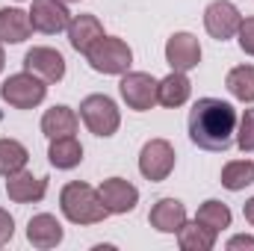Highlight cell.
<instances>
[{
    "label": "cell",
    "instance_id": "ffe728a7",
    "mask_svg": "<svg viewBox=\"0 0 254 251\" xmlns=\"http://www.w3.org/2000/svg\"><path fill=\"white\" fill-rule=\"evenodd\" d=\"M48 157H51V166H57V169H74V166H80V160H83V145H80L74 136L51 139Z\"/></svg>",
    "mask_w": 254,
    "mask_h": 251
},
{
    "label": "cell",
    "instance_id": "44dd1931",
    "mask_svg": "<svg viewBox=\"0 0 254 251\" xmlns=\"http://www.w3.org/2000/svg\"><path fill=\"white\" fill-rule=\"evenodd\" d=\"M216 231L198 225V222H184V228L178 231V243L184 251H210L216 246Z\"/></svg>",
    "mask_w": 254,
    "mask_h": 251
},
{
    "label": "cell",
    "instance_id": "8fae6325",
    "mask_svg": "<svg viewBox=\"0 0 254 251\" xmlns=\"http://www.w3.org/2000/svg\"><path fill=\"white\" fill-rule=\"evenodd\" d=\"M166 63L172 71H192L201 63V45L192 33H175L166 42Z\"/></svg>",
    "mask_w": 254,
    "mask_h": 251
},
{
    "label": "cell",
    "instance_id": "4fadbf2b",
    "mask_svg": "<svg viewBox=\"0 0 254 251\" xmlns=\"http://www.w3.org/2000/svg\"><path fill=\"white\" fill-rule=\"evenodd\" d=\"M48 192V178H33V172H15L6 178V195L15 204H30V201H42Z\"/></svg>",
    "mask_w": 254,
    "mask_h": 251
},
{
    "label": "cell",
    "instance_id": "9c48e42d",
    "mask_svg": "<svg viewBox=\"0 0 254 251\" xmlns=\"http://www.w3.org/2000/svg\"><path fill=\"white\" fill-rule=\"evenodd\" d=\"M30 24L33 30L45 33V36H54V33H63L71 24V12L63 0H33V9H30Z\"/></svg>",
    "mask_w": 254,
    "mask_h": 251
},
{
    "label": "cell",
    "instance_id": "5b68a950",
    "mask_svg": "<svg viewBox=\"0 0 254 251\" xmlns=\"http://www.w3.org/2000/svg\"><path fill=\"white\" fill-rule=\"evenodd\" d=\"M80 119H83V125L89 127L95 136H113L119 125H122V116H119V107H116V101L113 98H107V95H89V98H83V104H80Z\"/></svg>",
    "mask_w": 254,
    "mask_h": 251
},
{
    "label": "cell",
    "instance_id": "f546056e",
    "mask_svg": "<svg viewBox=\"0 0 254 251\" xmlns=\"http://www.w3.org/2000/svg\"><path fill=\"white\" fill-rule=\"evenodd\" d=\"M243 213H246V219H249V222L254 225V198H252V201H246V207H243Z\"/></svg>",
    "mask_w": 254,
    "mask_h": 251
},
{
    "label": "cell",
    "instance_id": "7a4b0ae2",
    "mask_svg": "<svg viewBox=\"0 0 254 251\" xmlns=\"http://www.w3.org/2000/svg\"><path fill=\"white\" fill-rule=\"evenodd\" d=\"M60 207H63L65 219L74 225H98L110 216V210L101 201V192L92 189L89 184H80V181H71L63 187Z\"/></svg>",
    "mask_w": 254,
    "mask_h": 251
},
{
    "label": "cell",
    "instance_id": "9a60e30c",
    "mask_svg": "<svg viewBox=\"0 0 254 251\" xmlns=\"http://www.w3.org/2000/svg\"><path fill=\"white\" fill-rule=\"evenodd\" d=\"M98 39H104V24L95 15H77V18H71V24H68V42H71V48L77 54H89Z\"/></svg>",
    "mask_w": 254,
    "mask_h": 251
},
{
    "label": "cell",
    "instance_id": "5bb4252c",
    "mask_svg": "<svg viewBox=\"0 0 254 251\" xmlns=\"http://www.w3.org/2000/svg\"><path fill=\"white\" fill-rule=\"evenodd\" d=\"M151 228H157L160 234H178L187 222V207L178 201V198H160L154 207H151V216H148Z\"/></svg>",
    "mask_w": 254,
    "mask_h": 251
},
{
    "label": "cell",
    "instance_id": "52a82bcc",
    "mask_svg": "<svg viewBox=\"0 0 254 251\" xmlns=\"http://www.w3.org/2000/svg\"><path fill=\"white\" fill-rule=\"evenodd\" d=\"M175 169V148L172 142L166 139H151L145 142L142 154H139V172L148 178V181H166Z\"/></svg>",
    "mask_w": 254,
    "mask_h": 251
},
{
    "label": "cell",
    "instance_id": "8992f818",
    "mask_svg": "<svg viewBox=\"0 0 254 251\" xmlns=\"http://www.w3.org/2000/svg\"><path fill=\"white\" fill-rule=\"evenodd\" d=\"M157 86H160V80H154L145 71H125L122 83H119V92H122V98H125V104L130 110L145 113L157 104Z\"/></svg>",
    "mask_w": 254,
    "mask_h": 251
},
{
    "label": "cell",
    "instance_id": "cb8c5ba5",
    "mask_svg": "<svg viewBox=\"0 0 254 251\" xmlns=\"http://www.w3.org/2000/svg\"><path fill=\"white\" fill-rule=\"evenodd\" d=\"M27 160H30V154L18 139H0V175L9 178V175L21 172L27 166Z\"/></svg>",
    "mask_w": 254,
    "mask_h": 251
},
{
    "label": "cell",
    "instance_id": "30bf717a",
    "mask_svg": "<svg viewBox=\"0 0 254 251\" xmlns=\"http://www.w3.org/2000/svg\"><path fill=\"white\" fill-rule=\"evenodd\" d=\"M24 71L42 77L45 83H60L65 77V60L54 48H33L24 57Z\"/></svg>",
    "mask_w": 254,
    "mask_h": 251
},
{
    "label": "cell",
    "instance_id": "d6986e66",
    "mask_svg": "<svg viewBox=\"0 0 254 251\" xmlns=\"http://www.w3.org/2000/svg\"><path fill=\"white\" fill-rule=\"evenodd\" d=\"M42 133L48 139H60V136H74L77 133V116L71 107H51L42 116Z\"/></svg>",
    "mask_w": 254,
    "mask_h": 251
},
{
    "label": "cell",
    "instance_id": "f1b7e54d",
    "mask_svg": "<svg viewBox=\"0 0 254 251\" xmlns=\"http://www.w3.org/2000/svg\"><path fill=\"white\" fill-rule=\"evenodd\" d=\"M228 249H231V251H237V249H254V237H246V234H243V237H234V240L228 243Z\"/></svg>",
    "mask_w": 254,
    "mask_h": 251
},
{
    "label": "cell",
    "instance_id": "e0dca14e",
    "mask_svg": "<svg viewBox=\"0 0 254 251\" xmlns=\"http://www.w3.org/2000/svg\"><path fill=\"white\" fill-rule=\"evenodd\" d=\"M190 95H192V83H190V77H187V71H172L157 86V104H163L169 110L184 107L190 101Z\"/></svg>",
    "mask_w": 254,
    "mask_h": 251
},
{
    "label": "cell",
    "instance_id": "83f0119b",
    "mask_svg": "<svg viewBox=\"0 0 254 251\" xmlns=\"http://www.w3.org/2000/svg\"><path fill=\"white\" fill-rule=\"evenodd\" d=\"M12 234H15V219L6 210H0V246H6L12 240Z\"/></svg>",
    "mask_w": 254,
    "mask_h": 251
},
{
    "label": "cell",
    "instance_id": "ac0fdd59",
    "mask_svg": "<svg viewBox=\"0 0 254 251\" xmlns=\"http://www.w3.org/2000/svg\"><path fill=\"white\" fill-rule=\"evenodd\" d=\"M33 24H30V12L21 9H0V42L6 45H21L24 39H30Z\"/></svg>",
    "mask_w": 254,
    "mask_h": 251
},
{
    "label": "cell",
    "instance_id": "ba28073f",
    "mask_svg": "<svg viewBox=\"0 0 254 251\" xmlns=\"http://www.w3.org/2000/svg\"><path fill=\"white\" fill-rule=\"evenodd\" d=\"M240 24H243V15H240V9L231 0H213L204 9V27L219 42H228L231 36H237Z\"/></svg>",
    "mask_w": 254,
    "mask_h": 251
},
{
    "label": "cell",
    "instance_id": "7402d4cb",
    "mask_svg": "<svg viewBox=\"0 0 254 251\" xmlns=\"http://www.w3.org/2000/svg\"><path fill=\"white\" fill-rule=\"evenodd\" d=\"M225 86H228V92L237 101L254 104V65H237V68H231Z\"/></svg>",
    "mask_w": 254,
    "mask_h": 251
},
{
    "label": "cell",
    "instance_id": "3957f363",
    "mask_svg": "<svg viewBox=\"0 0 254 251\" xmlns=\"http://www.w3.org/2000/svg\"><path fill=\"white\" fill-rule=\"evenodd\" d=\"M48 95V86L42 77L30 74V71H21V74H12L3 86H0V98L15 107V110H33L45 101Z\"/></svg>",
    "mask_w": 254,
    "mask_h": 251
},
{
    "label": "cell",
    "instance_id": "1f68e13d",
    "mask_svg": "<svg viewBox=\"0 0 254 251\" xmlns=\"http://www.w3.org/2000/svg\"><path fill=\"white\" fill-rule=\"evenodd\" d=\"M63 3H80V0H63Z\"/></svg>",
    "mask_w": 254,
    "mask_h": 251
},
{
    "label": "cell",
    "instance_id": "603a6c76",
    "mask_svg": "<svg viewBox=\"0 0 254 251\" xmlns=\"http://www.w3.org/2000/svg\"><path fill=\"white\" fill-rule=\"evenodd\" d=\"M195 222L219 234V231L231 228V210H228V204H222V201L210 198V201H204V204L198 207V213H195Z\"/></svg>",
    "mask_w": 254,
    "mask_h": 251
},
{
    "label": "cell",
    "instance_id": "277c9868",
    "mask_svg": "<svg viewBox=\"0 0 254 251\" xmlns=\"http://www.w3.org/2000/svg\"><path fill=\"white\" fill-rule=\"evenodd\" d=\"M89 65L98 74H125L130 63H133V51L127 48V42L116 39V36H104L92 45V51L86 54Z\"/></svg>",
    "mask_w": 254,
    "mask_h": 251
},
{
    "label": "cell",
    "instance_id": "6da1fadb",
    "mask_svg": "<svg viewBox=\"0 0 254 251\" xmlns=\"http://www.w3.org/2000/svg\"><path fill=\"white\" fill-rule=\"evenodd\" d=\"M237 133V110L219 98H201L190 110V139L204 151H228Z\"/></svg>",
    "mask_w": 254,
    "mask_h": 251
},
{
    "label": "cell",
    "instance_id": "2e32d148",
    "mask_svg": "<svg viewBox=\"0 0 254 251\" xmlns=\"http://www.w3.org/2000/svg\"><path fill=\"white\" fill-rule=\"evenodd\" d=\"M27 240L36 249H54L63 243V225L51 213H39L27 222Z\"/></svg>",
    "mask_w": 254,
    "mask_h": 251
},
{
    "label": "cell",
    "instance_id": "d4e9b609",
    "mask_svg": "<svg viewBox=\"0 0 254 251\" xmlns=\"http://www.w3.org/2000/svg\"><path fill=\"white\" fill-rule=\"evenodd\" d=\"M254 184V163L252 160H234L222 169V187L231 189V192H240V189L252 187Z\"/></svg>",
    "mask_w": 254,
    "mask_h": 251
},
{
    "label": "cell",
    "instance_id": "4316f807",
    "mask_svg": "<svg viewBox=\"0 0 254 251\" xmlns=\"http://www.w3.org/2000/svg\"><path fill=\"white\" fill-rule=\"evenodd\" d=\"M237 36H240V48H243L249 57H254V18H246V21L240 24Z\"/></svg>",
    "mask_w": 254,
    "mask_h": 251
},
{
    "label": "cell",
    "instance_id": "7c38bea8",
    "mask_svg": "<svg viewBox=\"0 0 254 251\" xmlns=\"http://www.w3.org/2000/svg\"><path fill=\"white\" fill-rule=\"evenodd\" d=\"M101 201H104V207L110 210V213H130L133 207H136V201H139V189L133 187L130 181L125 178H110V181H104L101 187Z\"/></svg>",
    "mask_w": 254,
    "mask_h": 251
},
{
    "label": "cell",
    "instance_id": "4dcf8cb0",
    "mask_svg": "<svg viewBox=\"0 0 254 251\" xmlns=\"http://www.w3.org/2000/svg\"><path fill=\"white\" fill-rule=\"evenodd\" d=\"M3 65H6V57H3V45H0V71H3Z\"/></svg>",
    "mask_w": 254,
    "mask_h": 251
},
{
    "label": "cell",
    "instance_id": "484cf974",
    "mask_svg": "<svg viewBox=\"0 0 254 251\" xmlns=\"http://www.w3.org/2000/svg\"><path fill=\"white\" fill-rule=\"evenodd\" d=\"M237 145L243 151H254V110H246L240 119V130H237Z\"/></svg>",
    "mask_w": 254,
    "mask_h": 251
}]
</instances>
